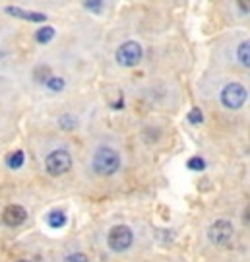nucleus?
<instances>
[{"label":"nucleus","instance_id":"nucleus-1","mask_svg":"<svg viewBox=\"0 0 250 262\" xmlns=\"http://www.w3.org/2000/svg\"><path fill=\"white\" fill-rule=\"evenodd\" d=\"M92 165H94L95 173H99L103 177H109V175H114L120 169V156L112 148H99L95 152Z\"/></svg>","mask_w":250,"mask_h":262},{"label":"nucleus","instance_id":"nucleus-2","mask_svg":"<svg viewBox=\"0 0 250 262\" xmlns=\"http://www.w3.org/2000/svg\"><path fill=\"white\" fill-rule=\"evenodd\" d=\"M45 169L48 175L52 177H60L64 173H68L72 169V156L66 150H54L50 152L45 160Z\"/></svg>","mask_w":250,"mask_h":262},{"label":"nucleus","instance_id":"nucleus-3","mask_svg":"<svg viewBox=\"0 0 250 262\" xmlns=\"http://www.w3.org/2000/svg\"><path fill=\"white\" fill-rule=\"evenodd\" d=\"M248 99V92L242 84L231 82L227 84L221 92V103L227 107V109H240Z\"/></svg>","mask_w":250,"mask_h":262},{"label":"nucleus","instance_id":"nucleus-4","mask_svg":"<svg viewBox=\"0 0 250 262\" xmlns=\"http://www.w3.org/2000/svg\"><path fill=\"white\" fill-rule=\"evenodd\" d=\"M134 243V233L128 226H114L107 235V245L114 252H124Z\"/></svg>","mask_w":250,"mask_h":262},{"label":"nucleus","instance_id":"nucleus-5","mask_svg":"<svg viewBox=\"0 0 250 262\" xmlns=\"http://www.w3.org/2000/svg\"><path fill=\"white\" fill-rule=\"evenodd\" d=\"M142 56H144V49L138 41H126L116 50V62L126 68L136 66L142 60Z\"/></svg>","mask_w":250,"mask_h":262},{"label":"nucleus","instance_id":"nucleus-6","mask_svg":"<svg viewBox=\"0 0 250 262\" xmlns=\"http://www.w3.org/2000/svg\"><path fill=\"white\" fill-rule=\"evenodd\" d=\"M233 224L231 222H227V220H218V222H214L212 226H210V230H208V239L214 243V245L218 246H225L231 243V239H233Z\"/></svg>","mask_w":250,"mask_h":262},{"label":"nucleus","instance_id":"nucleus-7","mask_svg":"<svg viewBox=\"0 0 250 262\" xmlns=\"http://www.w3.org/2000/svg\"><path fill=\"white\" fill-rule=\"evenodd\" d=\"M2 220H4L6 226L18 228V226H22V224L28 220V212H26V208L20 206V204H10V206L2 212Z\"/></svg>","mask_w":250,"mask_h":262},{"label":"nucleus","instance_id":"nucleus-8","mask_svg":"<svg viewBox=\"0 0 250 262\" xmlns=\"http://www.w3.org/2000/svg\"><path fill=\"white\" fill-rule=\"evenodd\" d=\"M6 14H10V16L14 18H22V20H28V22H45L47 20V14H43V12H28V10H22L18 6H8Z\"/></svg>","mask_w":250,"mask_h":262},{"label":"nucleus","instance_id":"nucleus-9","mask_svg":"<svg viewBox=\"0 0 250 262\" xmlns=\"http://www.w3.org/2000/svg\"><path fill=\"white\" fill-rule=\"evenodd\" d=\"M47 224L50 226V228H54V230L62 228L64 224H66V214L60 212V210H54V212H50L47 216Z\"/></svg>","mask_w":250,"mask_h":262},{"label":"nucleus","instance_id":"nucleus-10","mask_svg":"<svg viewBox=\"0 0 250 262\" xmlns=\"http://www.w3.org/2000/svg\"><path fill=\"white\" fill-rule=\"evenodd\" d=\"M236 56H238V62L242 66H250V43L248 41H242L238 45V50H236Z\"/></svg>","mask_w":250,"mask_h":262},{"label":"nucleus","instance_id":"nucleus-11","mask_svg":"<svg viewBox=\"0 0 250 262\" xmlns=\"http://www.w3.org/2000/svg\"><path fill=\"white\" fill-rule=\"evenodd\" d=\"M52 37H54V28H50V26H45V28H41L39 32L35 33V39H37V43H41V45L50 43Z\"/></svg>","mask_w":250,"mask_h":262},{"label":"nucleus","instance_id":"nucleus-12","mask_svg":"<svg viewBox=\"0 0 250 262\" xmlns=\"http://www.w3.org/2000/svg\"><path fill=\"white\" fill-rule=\"evenodd\" d=\"M43 84L47 86L50 92H54V94H58V92H62L64 90V80L60 78V76H48Z\"/></svg>","mask_w":250,"mask_h":262},{"label":"nucleus","instance_id":"nucleus-13","mask_svg":"<svg viewBox=\"0 0 250 262\" xmlns=\"http://www.w3.org/2000/svg\"><path fill=\"white\" fill-rule=\"evenodd\" d=\"M8 165H10V169H20L22 165H24V152H14V154H10L8 156Z\"/></svg>","mask_w":250,"mask_h":262},{"label":"nucleus","instance_id":"nucleus-14","mask_svg":"<svg viewBox=\"0 0 250 262\" xmlns=\"http://www.w3.org/2000/svg\"><path fill=\"white\" fill-rule=\"evenodd\" d=\"M186 118H188L190 124H200V122L204 120V115L198 107H194V109H190V113L186 115Z\"/></svg>","mask_w":250,"mask_h":262},{"label":"nucleus","instance_id":"nucleus-15","mask_svg":"<svg viewBox=\"0 0 250 262\" xmlns=\"http://www.w3.org/2000/svg\"><path fill=\"white\" fill-rule=\"evenodd\" d=\"M60 126L62 128H68V130H72V128H76V124H78V120L74 118V116H70V115H64V116H60Z\"/></svg>","mask_w":250,"mask_h":262},{"label":"nucleus","instance_id":"nucleus-16","mask_svg":"<svg viewBox=\"0 0 250 262\" xmlns=\"http://www.w3.org/2000/svg\"><path fill=\"white\" fill-rule=\"evenodd\" d=\"M86 8L92 10L94 14H101V10H103V0H86Z\"/></svg>","mask_w":250,"mask_h":262},{"label":"nucleus","instance_id":"nucleus-17","mask_svg":"<svg viewBox=\"0 0 250 262\" xmlns=\"http://www.w3.org/2000/svg\"><path fill=\"white\" fill-rule=\"evenodd\" d=\"M186 165L188 169H192V171H202L204 167H206V162H204L202 158H190Z\"/></svg>","mask_w":250,"mask_h":262},{"label":"nucleus","instance_id":"nucleus-18","mask_svg":"<svg viewBox=\"0 0 250 262\" xmlns=\"http://www.w3.org/2000/svg\"><path fill=\"white\" fill-rule=\"evenodd\" d=\"M64 262H90V258L84 254V252H72V254H68Z\"/></svg>","mask_w":250,"mask_h":262},{"label":"nucleus","instance_id":"nucleus-19","mask_svg":"<svg viewBox=\"0 0 250 262\" xmlns=\"http://www.w3.org/2000/svg\"><path fill=\"white\" fill-rule=\"evenodd\" d=\"M238 6H240V10H242L244 14L250 12V0H238Z\"/></svg>","mask_w":250,"mask_h":262},{"label":"nucleus","instance_id":"nucleus-20","mask_svg":"<svg viewBox=\"0 0 250 262\" xmlns=\"http://www.w3.org/2000/svg\"><path fill=\"white\" fill-rule=\"evenodd\" d=\"M18 262H30V260H18Z\"/></svg>","mask_w":250,"mask_h":262}]
</instances>
